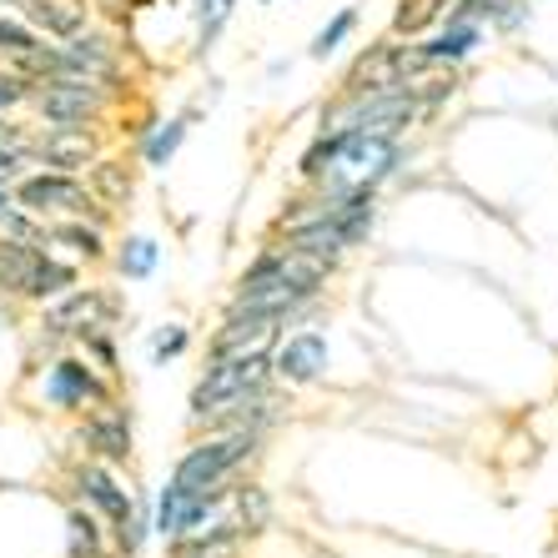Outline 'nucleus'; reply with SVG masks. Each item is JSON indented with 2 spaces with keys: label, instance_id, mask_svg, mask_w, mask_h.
<instances>
[{
  "label": "nucleus",
  "instance_id": "1",
  "mask_svg": "<svg viewBox=\"0 0 558 558\" xmlns=\"http://www.w3.org/2000/svg\"><path fill=\"white\" fill-rule=\"evenodd\" d=\"M363 307L383 357L413 377H438L498 403L548 388L533 363L554 367V352L544 332H533L519 298L494 277L383 252V262L367 267Z\"/></svg>",
  "mask_w": 558,
  "mask_h": 558
},
{
  "label": "nucleus",
  "instance_id": "2",
  "mask_svg": "<svg viewBox=\"0 0 558 558\" xmlns=\"http://www.w3.org/2000/svg\"><path fill=\"white\" fill-rule=\"evenodd\" d=\"M438 171L473 202L548 247V211L558 202V121L519 111H458L438 131Z\"/></svg>",
  "mask_w": 558,
  "mask_h": 558
},
{
  "label": "nucleus",
  "instance_id": "3",
  "mask_svg": "<svg viewBox=\"0 0 558 558\" xmlns=\"http://www.w3.org/2000/svg\"><path fill=\"white\" fill-rule=\"evenodd\" d=\"M377 247L388 257L468 267V272L494 277L508 292H519L523 272L533 262L529 242L498 211H488L463 186L448 182L442 171H428V177H417V182L398 186L388 196V217H383Z\"/></svg>",
  "mask_w": 558,
  "mask_h": 558
},
{
  "label": "nucleus",
  "instance_id": "4",
  "mask_svg": "<svg viewBox=\"0 0 558 558\" xmlns=\"http://www.w3.org/2000/svg\"><path fill=\"white\" fill-rule=\"evenodd\" d=\"M428 131L417 136H377V131H312L298 151V186L312 192H383L428 177Z\"/></svg>",
  "mask_w": 558,
  "mask_h": 558
},
{
  "label": "nucleus",
  "instance_id": "5",
  "mask_svg": "<svg viewBox=\"0 0 558 558\" xmlns=\"http://www.w3.org/2000/svg\"><path fill=\"white\" fill-rule=\"evenodd\" d=\"M383 217H388V196L383 192H312V186H292L282 196V207L272 211L267 236L348 272L352 262L377 247Z\"/></svg>",
  "mask_w": 558,
  "mask_h": 558
},
{
  "label": "nucleus",
  "instance_id": "6",
  "mask_svg": "<svg viewBox=\"0 0 558 558\" xmlns=\"http://www.w3.org/2000/svg\"><path fill=\"white\" fill-rule=\"evenodd\" d=\"M272 377L292 403L312 398V392H363L377 383L373 338H367V327L338 323L327 307L277 338Z\"/></svg>",
  "mask_w": 558,
  "mask_h": 558
},
{
  "label": "nucleus",
  "instance_id": "7",
  "mask_svg": "<svg viewBox=\"0 0 558 558\" xmlns=\"http://www.w3.org/2000/svg\"><path fill=\"white\" fill-rule=\"evenodd\" d=\"M342 277L348 272L307 257V252L282 247L277 236H262L257 247H252V257L236 267L221 307L277 312V317H287V323L298 327V323H307V317H317V312L332 307Z\"/></svg>",
  "mask_w": 558,
  "mask_h": 558
},
{
  "label": "nucleus",
  "instance_id": "8",
  "mask_svg": "<svg viewBox=\"0 0 558 558\" xmlns=\"http://www.w3.org/2000/svg\"><path fill=\"white\" fill-rule=\"evenodd\" d=\"M117 392H126V383L106 377L81 348H61V352H46V357H31L11 408L51 423V428H65V423H76L81 413L101 408Z\"/></svg>",
  "mask_w": 558,
  "mask_h": 558
},
{
  "label": "nucleus",
  "instance_id": "9",
  "mask_svg": "<svg viewBox=\"0 0 558 558\" xmlns=\"http://www.w3.org/2000/svg\"><path fill=\"white\" fill-rule=\"evenodd\" d=\"M96 327H121L126 332V292L111 277H81L71 292H61L56 302L26 312V363L46 357V352L76 348L86 332Z\"/></svg>",
  "mask_w": 558,
  "mask_h": 558
},
{
  "label": "nucleus",
  "instance_id": "10",
  "mask_svg": "<svg viewBox=\"0 0 558 558\" xmlns=\"http://www.w3.org/2000/svg\"><path fill=\"white\" fill-rule=\"evenodd\" d=\"M312 131H377V136H417L428 131L417 111L413 81L403 86H377V92H332L312 111Z\"/></svg>",
  "mask_w": 558,
  "mask_h": 558
},
{
  "label": "nucleus",
  "instance_id": "11",
  "mask_svg": "<svg viewBox=\"0 0 558 558\" xmlns=\"http://www.w3.org/2000/svg\"><path fill=\"white\" fill-rule=\"evenodd\" d=\"M267 448H272V438H257V433H186L167 478L182 488H232V483L257 473Z\"/></svg>",
  "mask_w": 558,
  "mask_h": 558
},
{
  "label": "nucleus",
  "instance_id": "12",
  "mask_svg": "<svg viewBox=\"0 0 558 558\" xmlns=\"http://www.w3.org/2000/svg\"><path fill=\"white\" fill-rule=\"evenodd\" d=\"M272 388H277L272 357H202L192 388H186V433H202L227 408L262 398Z\"/></svg>",
  "mask_w": 558,
  "mask_h": 558
},
{
  "label": "nucleus",
  "instance_id": "13",
  "mask_svg": "<svg viewBox=\"0 0 558 558\" xmlns=\"http://www.w3.org/2000/svg\"><path fill=\"white\" fill-rule=\"evenodd\" d=\"M126 106H131V96L111 92V86H101L92 76H46L31 92L26 117L36 126H111L117 131V117Z\"/></svg>",
  "mask_w": 558,
  "mask_h": 558
},
{
  "label": "nucleus",
  "instance_id": "14",
  "mask_svg": "<svg viewBox=\"0 0 558 558\" xmlns=\"http://www.w3.org/2000/svg\"><path fill=\"white\" fill-rule=\"evenodd\" d=\"M61 498L92 508L106 529H121V523L136 513V498H142V483L131 478L126 468L96 463V458H61Z\"/></svg>",
  "mask_w": 558,
  "mask_h": 558
},
{
  "label": "nucleus",
  "instance_id": "15",
  "mask_svg": "<svg viewBox=\"0 0 558 558\" xmlns=\"http://www.w3.org/2000/svg\"><path fill=\"white\" fill-rule=\"evenodd\" d=\"M61 442L65 453L96 458V463H111L131 473V463H136V408H131V392H117L101 408L81 413L76 423H65Z\"/></svg>",
  "mask_w": 558,
  "mask_h": 558
},
{
  "label": "nucleus",
  "instance_id": "16",
  "mask_svg": "<svg viewBox=\"0 0 558 558\" xmlns=\"http://www.w3.org/2000/svg\"><path fill=\"white\" fill-rule=\"evenodd\" d=\"M15 207L31 211V217L40 221H61V217H86V221H101V227H111L117 232L121 221L111 217V211L101 207L92 196V186H86V177L81 171H56V167H31L21 182L11 186Z\"/></svg>",
  "mask_w": 558,
  "mask_h": 558
},
{
  "label": "nucleus",
  "instance_id": "17",
  "mask_svg": "<svg viewBox=\"0 0 558 558\" xmlns=\"http://www.w3.org/2000/svg\"><path fill=\"white\" fill-rule=\"evenodd\" d=\"M408 51H413V76L417 71H458V76H468L473 65H483L498 51V40L483 21L448 5V15H442L428 36L408 40Z\"/></svg>",
  "mask_w": 558,
  "mask_h": 558
},
{
  "label": "nucleus",
  "instance_id": "18",
  "mask_svg": "<svg viewBox=\"0 0 558 558\" xmlns=\"http://www.w3.org/2000/svg\"><path fill=\"white\" fill-rule=\"evenodd\" d=\"M287 317L277 312H252V307H217L202 342V357H272L277 338L287 332Z\"/></svg>",
  "mask_w": 558,
  "mask_h": 558
},
{
  "label": "nucleus",
  "instance_id": "19",
  "mask_svg": "<svg viewBox=\"0 0 558 558\" xmlns=\"http://www.w3.org/2000/svg\"><path fill=\"white\" fill-rule=\"evenodd\" d=\"M36 167H56V171H86L101 151L117 146V131L111 126H36L31 121L26 136Z\"/></svg>",
  "mask_w": 558,
  "mask_h": 558
},
{
  "label": "nucleus",
  "instance_id": "20",
  "mask_svg": "<svg viewBox=\"0 0 558 558\" xmlns=\"http://www.w3.org/2000/svg\"><path fill=\"white\" fill-rule=\"evenodd\" d=\"M413 81V51L398 36H377L348 56L338 71V92H377V86H403Z\"/></svg>",
  "mask_w": 558,
  "mask_h": 558
},
{
  "label": "nucleus",
  "instance_id": "21",
  "mask_svg": "<svg viewBox=\"0 0 558 558\" xmlns=\"http://www.w3.org/2000/svg\"><path fill=\"white\" fill-rule=\"evenodd\" d=\"M167 267V242L151 227H117L111 232V257H106V277L117 287H151Z\"/></svg>",
  "mask_w": 558,
  "mask_h": 558
},
{
  "label": "nucleus",
  "instance_id": "22",
  "mask_svg": "<svg viewBox=\"0 0 558 558\" xmlns=\"http://www.w3.org/2000/svg\"><path fill=\"white\" fill-rule=\"evenodd\" d=\"M81 177H86V186H92V196L96 202H101L106 211H111V217H126L131 207H136V196H142V161H136V151H131V146H111V151H101L92 161V167L81 171Z\"/></svg>",
  "mask_w": 558,
  "mask_h": 558
},
{
  "label": "nucleus",
  "instance_id": "23",
  "mask_svg": "<svg viewBox=\"0 0 558 558\" xmlns=\"http://www.w3.org/2000/svg\"><path fill=\"white\" fill-rule=\"evenodd\" d=\"M192 131H196V121L186 117L182 106H177V111H156V117L146 121L142 136L131 142V151H136V161H142L146 177H167V171L182 161Z\"/></svg>",
  "mask_w": 558,
  "mask_h": 558
},
{
  "label": "nucleus",
  "instance_id": "24",
  "mask_svg": "<svg viewBox=\"0 0 558 558\" xmlns=\"http://www.w3.org/2000/svg\"><path fill=\"white\" fill-rule=\"evenodd\" d=\"M46 247H51L56 257L76 262L81 272H106V257H111V227L86 221V217L46 221Z\"/></svg>",
  "mask_w": 558,
  "mask_h": 558
},
{
  "label": "nucleus",
  "instance_id": "25",
  "mask_svg": "<svg viewBox=\"0 0 558 558\" xmlns=\"http://www.w3.org/2000/svg\"><path fill=\"white\" fill-rule=\"evenodd\" d=\"M236 11H242V0H182V15H186V61H192V65H207L211 56L221 51L227 31L236 26Z\"/></svg>",
  "mask_w": 558,
  "mask_h": 558
},
{
  "label": "nucleus",
  "instance_id": "26",
  "mask_svg": "<svg viewBox=\"0 0 558 558\" xmlns=\"http://www.w3.org/2000/svg\"><path fill=\"white\" fill-rule=\"evenodd\" d=\"M363 21H367L363 5H338V11H327V21L312 31L307 46H302V61H312V65L342 61V56L357 46V36H363Z\"/></svg>",
  "mask_w": 558,
  "mask_h": 558
},
{
  "label": "nucleus",
  "instance_id": "27",
  "mask_svg": "<svg viewBox=\"0 0 558 558\" xmlns=\"http://www.w3.org/2000/svg\"><path fill=\"white\" fill-rule=\"evenodd\" d=\"M15 11L26 15L40 40H71L76 31H86L96 21V11L81 5V0H21Z\"/></svg>",
  "mask_w": 558,
  "mask_h": 558
},
{
  "label": "nucleus",
  "instance_id": "28",
  "mask_svg": "<svg viewBox=\"0 0 558 558\" xmlns=\"http://www.w3.org/2000/svg\"><path fill=\"white\" fill-rule=\"evenodd\" d=\"M453 11L483 21V26L494 31L498 46H523L529 21H533V0H453Z\"/></svg>",
  "mask_w": 558,
  "mask_h": 558
},
{
  "label": "nucleus",
  "instance_id": "29",
  "mask_svg": "<svg viewBox=\"0 0 558 558\" xmlns=\"http://www.w3.org/2000/svg\"><path fill=\"white\" fill-rule=\"evenodd\" d=\"M111 554V529L92 508L61 498V558H106Z\"/></svg>",
  "mask_w": 558,
  "mask_h": 558
},
{
  "label": "nucleus",
  "instance_id": "30",
  "mask_svg": "<svg viewBox=\"0 0 558 558\" xmlns=\"http://www.w3.org/2000/svg\"><path fill=\"white\" fill-rule=\"evenodd\" d=\"M196 327L186 323V317H161L156 327H146V338H142V357L146 367H156V373H167V367L186 363L196 352Z\"/></svg>",
  "mask_w": 558,
  "mask_h": 558
},
{
  "label": "nucleus",
  "instance_id": "31",
  "mask_svg": "<svg viewBox=\"0 0 558 558\" xmlns=\"http://www.w3.org/2000/svg\"><path fill=\"white\" fill-rule=\"evenodd\" d=\"M26 373V312L0 302V408L15 398Z\"/></svg>",
  "mask_w": 558,
  "mask_h": 558
},
{
  "label": "nucleus",
  "instance_id": "32",
  "mask_svg": "<svg viewBox=\"0 0 558 558\" xmlns=\"http://www.w3.org/2000/svg\"><path fill=\"white\" fill-rule=\"evenodd\" d=\"M227 519L242 529V538H257V533H267L272 529V519H277V498H272V488L252 473V478H242L232 488V498H227Z\"/></svg>",
  "mask_w": 558,
  "mask_h": 558
},
{
  "label": "nucleus",
  "instance_id": "33",
  "mask_svg": "<svg viewBox=\"0 0 558 558\" xmlns=\"http://www.w3.org/2000/svg\"><path fill=\"white\" fill-rule=\"evenodd\" d=\"M81 277H92V272H81L76 262L56 257V252L46 247L36 262V272H31V282H26V292H21V312H36V307H46V302H56L61 292H71Z\"/></svg>",
  "mask_w": 558,
  "mask_h": 558
},
{
  "label": "nucleus",
  "instance_id": "34",
  "mask_svg": "<svg viewBox=\"0 0 558 558\" xmlns=\"http://www.w3.org/2000/svg\"><path fill=\"white\" fill-rule=\"evenodd\" d=\"M448 5H453V0H398V5H392V21H388V36H398V40L428 36L442 15H448Z\"/></svg>",
  "mask_w": 558,
  "mask_h": 558
},
{
  "label": "nucleus",
  "instance_id": "35",
  "mask_svg": "<svg viewBox=\"0 0 558 558\" xmlns=\"http://www.w3.org/2000/svg\"><path fill=\"white\" fill-rule=\"evenodd\" d=\"M121 327H96V332H86V338L76 342L86 357H92L96 367H101L106 377H117V383H126V348H121Z\"/></svg>",
  "mask_w": 558,
  "mask_h": 558
},
{
  "label": "nucleus",
  "instance_id": "36",
  "mask_svg": "<svg viewBox=\"0 0 558 558\" xmlns=\"http://www.w3.org/2000/svg\"><path fill=\"white\" fill-rule=\"evenodd\" d=\"M40 46V36L31 31V21L21 11H0V65H21Z\"/></svg>",
  "mask_w": 558,
  "mask_h": 558
},
{
  "label": "nucleus",
  "instance_id": "37",
  "mask_svg": "<svg viewBox=\"0 0 558 558\" xmlns=\"http://www.w3.org/2000/svg\"><path fill=\"white\" fill-rule=\"evenodd\" d=\"M31 92H36V81L21 76L15 65H0V117H26Z\"/></svg>",
  "mask_w": 558,
  "mask_h": 558
},
{
  "label": "nucleus",
  "instance_id": "38",
  "mask_svg": "<svg viewBox=\"0 0 558 558\" xmlns=\"http://www.w3.org/2000/svg\"><path fill=\"white\" fill-rule=\"evenodd\" d=\"M31 167H36V156H31L26 142H5V146H0V186H5V192H11V186L21 182Z\"/></svg>",
  "mask_w": 558,
  "mask_h": 558
},
{
  "label": "nucleus",
  "instance_id": "39",
  "mask_svg": "<svg viewBox=\"0 0 558 558\" xmlns=\"http://www.w3.org/2000/svg\"><path fill=\"white\" fill-rule=\"evenodd\" d=\"M221 96H227V81H221V76H207V81H202V86H196V96H192V101H182V111L196 121V126H202V121H207L211 111H217V106H221Z\"/></svg>",
  "mask_w": 558,
  "mask_h": 558
},
{
  "label": "nucleus",
  "instance_id": "40",
  "mask_svg": "<svg viewBox=\"0 0 558 558\" xmlns=\"http://www.w3.org/2000/svg\"><path fill=\"white\" fill-rule=\"evenodd\" d=\"M26 136H31V117H0V146L26 142Z\"/></svg>",
  "mask_w": 558,
  "mask_h": 558
},
{
  "label": "nucleus",
  "instance_id": "41",
  "mask_svg": "<svg viewBox=\"0 0 558 558\" xmlns=\"http://www.w3.org/2000/svg\"><path fill=\"white\" fill-rule=\"evenodd\" d=\"M81 5H92L96 21H117V15H121V11H131L136 0H81Z\"/></svg>",
  "mask_w": 558,
  "mask_h": 558
},
{
  "label": "nucleus",
  "instance_id": "42",
  "mask_svg": "<svg viewBox=\"0 0 558 558\" xmlns=\"http://www.w3.org/2000/svg\"><path fill=\"white\" fill-rule=\"evenodd\" d=\"M292 56H277V61H267V81H282V76H292Z\"/></svg>",
  "mask_w": 558,
  "mask_h": 558
},
{
  "label": "nucleus",
  "instance_id": "43",
  "mask_svg": "<svg viewBox=\"0 0 558 558\" xmlns=\"http://www.w3.org/2000/svg\"><path fill=\"white\" fill-rule=\"evenodd\" d=\"M11 207H15V196L5 192V186H0V211H11Z\"/></svg>",
  "mask_w": 558,
  "mask_h": 558
},
{
  "label": "nucleus",
  "instance_id": "44",
  "mask_svg": "<svg viewBox=\"0 0 558 558\" xmlns=\"http://www.w3.org/2000/svg\"><path fill=\"white\" fill-rule=\"evenodd\" d=\"M252 5H262V11H277V5H287V0H252Z\"/></svg>",
  "mask_w": 558,
  "mask_h": 558
},
{
  "label": "nucleus",
  "instance_id": "45",
  "mask_svg": "<svg viewBox=\"0 0 558 558\" xmlns=\"http://www.w3.org/2000/svg\"><path fill=\"white\" fill-rule=\"evenodd\" d=\"M15 5H21V0H0V11H15Z\"/></svg>",
  "mask_w": 558,
  "mask_h": 558
},
{
  "label": "nucleus",
  "instance_id": "46",
  "mask_svg": "<svg viewBox=\"0 0 558 558\" xmlns=\"http://www.w3.org/2000/svg\"><path fill=\"white\" fill-rule=\"evenodd\" d=\"M106 558H126V554H117V548H111V554H106Z\"/></svg>",
  "mask_w": 558,
  "mask_h": 558
}]
</instances>
